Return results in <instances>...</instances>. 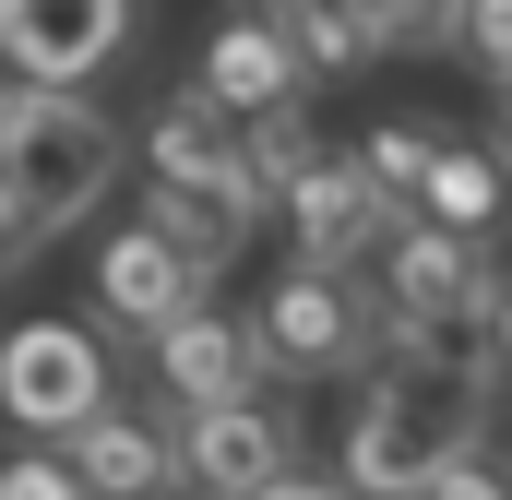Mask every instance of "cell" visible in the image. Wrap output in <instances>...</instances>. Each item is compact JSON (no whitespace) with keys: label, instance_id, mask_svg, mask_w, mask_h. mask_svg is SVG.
Masks as SVG:
<instances>
[{"label":"cell","instance_id":"6da1fadb","mask_svg":"<svg viewBox=\"0 0 512 500\" xmlns=\"http://www.w3.org/2000/svg\"><path fill=\"white\" fill-rule=\"evenodd\" d=\"M131 143L120 120L96 108V96H60V84H24L12 96V120H0V215H12V239H60V227H84L108 191H120Z\"/></svg>","mask_w":512,"mask_h":500},{"label":"cell","instance_id":"7a4b0ae2","mask_svg":"<svg viewBox=\"0 0 512 500\" xmlns=\"http://www.w3.org/2000/svg\"><path fill=\"white\" fill-rule=\"evenodd\" d=\"M477 441H489V393H477V381H453L441 358H393V370H370V393H358L346 489L358 500H417L453 453H477Z\"/></svg>","mask_w":512,"mask_h":500},{"label":"cell","instance_id":"3957f363","mask_svg":"<svg viewBox=\"0 0 512 500\" xmlns=\"http://www.w3.org/2000/svg\"><path fill=\"white\" fill-rule=\"evenodd\" d=\"M262 334V370H298V381H334V370H370L382 346V322H370V298H358V274H322V262H286L274 286H262L251 310Z\"/></svg>","mask_w":512,"mask_h":500},{"label":"cell","instance_id":"277c9868","mask_svg":"<svg viewBox=\"0 0 512 500\" xmlns=\"http://www.w3.org/2000/svg\"><path fill=\"white\" fill-rule=\"evenodd\" d=\"M489 262H501L489 239H453V227H417V215H405V227L370 250V286H358V298H370V322H382L393 346L417 358V346L465 310V286H477Z\"/></svg>","mask_w":512,"mask_h":500},{"label":"cell","instance_id":"5b68a950","mask_svg":"<svg viewBox=\"0 0 512 500\" xmlns=\"http://www.w3.org/2000/svg\"><path fill=\"white\" fill-rule=\"evenodd\" d=\"M96 405H108V346H96V322H12V334H0V417H12V429L60 441V429H84Z\"/></svg>","mask_w":512,"mask_h":500},{"label":"cell","instance_id":"8992f818","mask_svg":"<svg viewBox=\"0 0 512 500\" xmlns=\"http://www.w3.org/2000/svg\"><path fill=\"white\" fill-rule=\"evenodd\" d=\"M167 453H179V489H203V500H251L262 477H286V465H298V417H286L274 393H227V405H179Z\"/></svg>","mask_w":512,"mask_h":500},{"label":"cell","instance_id":"52a82bcc","mask_svg":"<svg viewBox=\"0 0 512 500\" xmlns=\"http://www.w3.org/2000/svg\"><path fill=\"white\" fill-rule=\"evenodd\" d=\"M131 36H143V0H0V72L12 84L84 96V72H108Z\"/></svg>","mask_w":512,"mask_h":500},{"label":"cell","instance_id":"ba28073f","mask_svg":"<svg viewBox=\"0 0 512 500\" xmlns=\"http://www.w3.org/2000/svg\"><path fill=\"white\" fill-rule=\"evenodd\" d=\"M274 203H286V239H298V262H322V274H358V262H370L393 227H405L382 191L358 179V155H346V143H310V167H298Z\"/></svg>","mask_w":512,"mask_h":500},{"label":"cell","instance_id":"9c48e42d","mask_svg":"<svg viewBox=\"0 0 512 500\" xmlns=\"http://www.w3.org/2000/svg\"><path fill=\"white\" fill-rule=\"evenodd\" d=\"M298 48H286V24H274V0H227V24L203 36V60H191V96L215 108V120H274V108H298Z\"/></svg>","mask_w":512,"mask_h":500},{"label":"cell","instance_id":"30bf717a","mask_svg":"<svg viewBox=\"0 0 512 500\" xmlns=\"http://www.w3.org/2000/svg\"><path fill=\"white\" fill-rule=\"evenodd\" d=\"M60 465H72V489L84 500H179V453H167V429L143 417V405H96L84 429H60Z\"/></svg>","mask_w":512,"mask_h":500},{"label":"cell","instance_id":"8fae6325","mask_svg":"<svg viewBox=\"0 0 512 500\" xmlns=\"http://www.w3.org/2000/svg\"><path fill=\"white\" fill-rule=\"evenodd\" d=\"M96 310L120 322V334H155V322H179V310H203V262L179 239H155L143 215H131L120 239L96 250Z\"/></svg>","mask_w":512,"mask_h":500},{"label":"cell","instance_id":"7c38bea8","mask_svg":"<svg viewBox=\"0 0 512 500\" xmlns=\"http://www.w3.org/2000/svg\"><path fill=\"white\" fill-rule=\"evenodd\" d=\"M143 358H155V381H167L179 405L262 393V334H251V322H227V310H179V322H155V334H143Z\"/></svg>","mask_w":512,"mask_h":500},{"label":"cell","instance_id":"4fadbf2b","mask_svg":"<svg viewBox=\"0 0 512 500\" xmlns=\"http://www.w3.org/2000/svg\"><path fill=\"white\" fill-rule=\"evenodd\" d=\"M143 227H155V239H179L203 274H215V262H239V250H251L262 191H251V179H167V167H143Z\"/></svg>","mask_w":512,"mask_h":500},{"label":"cell","instance_id":"5bb4252c","mask_svg":"<svg viewBox=\"0 0 512 500\" xmlns=\"http://www.w3.org/2000/svg\"><path fill=\"white\" fill-rule=\"evenodd\" d=\"M274 24H286L298 72H382L393 48H405V24H393L382 0H274Z\"/></svg>","mask_w":512,"mask_h":500},{"label":"cell","instance_id":"9a60e30c","mask_svg":"<svg viewBox=\"0 0 512 500\" xmlns=\"http://www.w3.org/2000/svg\"><path fill=\"white\" fill-rule=\"evenodd\" d=\"M405 215H417V227H453V239H489V227H501V155L465 143V131H441V155H429V179H417Z\"/></svg>","mask_w":512,"mask_h":500},{"label":"cell","instance_id":"2e32d148","mask_svg":"<svg viewBox=\"0 0 512 500\" xmlns=\"http://www.w3.org/2000/svg\"><path fill=\"white\" fill-rule=\"evenodd\" d=\"M346 155H358V179H370V191H382L393 215H405V203H417V179H429V155H441V120L393 108V120H370L358 143H346Z\"/></svg>","mask_w":512,"mask_h":500},{"label":"cell","instance_id":"e0dca14e","mask_svg":"<svg viewBox=\"0 0 512 500\" xmlns=\"http://www.w3.org/2000/svg\"><path fill=\"white\" fill-rule=\"evenodd\" d=\"M441 48H453L477 84H501L512 72V0H453V12H441Z\"/></svg>","mask_w":512,"mask_h":500},{"label":"cell","instance_id":"ac0fdd59","mask_svg":"<svg viewBox=\"0 0 512 500\" xmlns=\"http://www.w3.org/2000/svg\"><path fill=\"white\" fill-rule=\"evenodd\" d=\"M417 500H512V489H501V453H489V441H477V453H453Z\"/></svg>","mask_w":512,"mask_h":500},{"label":"cell","instance_id":"d6986e66","mask_svg":"<svg viewBox=\"0 0 512 500\" xmlns=\"http://www.w3.org/2000/svg\"><path fill=\"white\" fill-rule=\"evenodd\" d=\"M0 500H84V489H72L60 453H12V465H0Z\"/></svg>","mask_w":512,"mask_h":500},{"label":"cell","instance_id":"ffe728a7","mask_svg":"<svg viewBox=\"0 0 512 500\" xmlns=\"http://www.w3.org/2000/svg\"><path fill=\"white\" fill-rule=\"evenodd\" d=\"M251 500H346V489H334V477H310V465H286V477H262Z\"/></svg>","mask_w":512,"mask_h":500},{"label":"cell","instance_id":"44dd1931","mask_svg":"<svg viewBox=\"0 0 512 500\" xmlns=\"http://www.w3.org/2000/svg\"><path fill=\"white\" fill-rule=\"evenodd\" d=\"M393 24H405V48H417V36H441V12H453V0H382Z\"/></svg>","mask_w":512,"mask_h":500},{"label":"cell","instance_id":"7402d4cb","mask_svg":"<svg viewBox=\"0 0 512 500\" xmlns=\"http://www.w3.org/2000/svg\"><path fill=\"white\" fill-rule=\"evenodd\" d=\"M12 262H24V239H12V215H0V274H12Z\"/></svg>","mask_w":512,"mask_h":500}]
</instances>
